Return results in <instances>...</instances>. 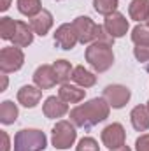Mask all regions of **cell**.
I'll use <instances>...</instances> for the list:
<instances>
[{"instance_id":"cell-25","label":"cell","mask_w":149,"mask_h":151,"mask_svg":"<svg viewBox=\"0 0 149 151\" xmlns=\"http://www.w3.org/2000/svg\"><path fill=\"white\" fill-rule=\"evenodd\" d=\"M132 40L135 46H149V27L146 25H137L132 30Z\"/></svg>"},{"instance_id":"cell-28","label":"cell","mask_w":149,"mask_h":151,"mask_svg":"<svg viewBox=\"0 0 149 151\" xmlns=\"http://www.w3.org/2000/svg\"><path fill=\"white\" fill-rule=\"evenodd\" d=\"M135 150L137 151H149V134H142L135 141Z\"/></svg>"},{"instance_id":"cell-20","label":"cell","mask_w":149,"mask_h":151,"mask_svg":"<svg viewBox=\"0 0 149 151\" xmlns=\"http://www.w3.org/2000/svg\"><path fill=\"white\" fill-rule=\"evenodd\" d=\"M18 106L12 100H4L0 104V121L4 125H12L18 119Z\"/></svg>"},{"instance_id":"cell-14","label":"cell","mask_w":149,"mask_h":151,"mask_svg":"<svg viewBox=\"0 0 149 151\" xmlns=\"http://www.w3.org/2000/svg\"><path fill=\"white\" fill-rule=\"evenodd\" d=\"M30 27H32L34 34L44 37V35L51 30V27H53V14H51L47 9H42L37 16L30 18Z\"/></svg>"},{"instance_id":"cell-30","label":"cell","mask_w":149,"mask_h":151,"mask_svg":"<svg viewBox=\"0 0 149 151\" xmlns=\"http://www.w3.org/2000/svg\"><path fill=\"white\" fill-rule=\"evenodd\" d=\"M9 5H11V0H0V11L2 12H5L9 9Z\"/></svg>"},{"instance_id":"cell-21","label":"cell","mask_w":149,"mask_h":151,"mask_svg":"<svg viewBox=\"0 0 149 151\" xmlns=\"http://www.w3.org/2000/svg\"><path fill=\"white\" fill-rule=\"evenodd\" d=\"M16 5H18V11L23 16H28V18L37 16L42 11V2L40 0H18Z\"/></svg>"},{"instance_id":"cell-32","label":"cell","mask_w":149,"mask_h":151,"mask_svg":"<svg viewBox=\"0 0 149 151\" xmlns=\"http://www.w3.org/2000/svg\"><path fill=\"white\" fill-rule=\"evenodd\" d=\"M111 151H132V150H130L128 146H125V144H123V146H119V148H116V150H111Z\"/></svg>"},{"instance_id":"cell-13","label":"cell","mask_w":149,"mask_h":151,"mask_svg":"<svg viewBox=\"0 0 149 151\" xmlns=\"http://www.w3.org/2000/svg\"><path fill=\"white\" fill-rule=\"evenodd\" d=\"M42 113L49 119H56L69 113V104L63 102L60 97H47L42 106Z\"/></svg>"},{"instance_id":"cell-29","label":"cell","mask_w":149,"mask_h":151,"mask_svg":"<svg viewBox=\"0 0 149 151\" xmlns=\"http://www.w3.org/2000/svg\"><path fill=\"white\" fill-rule=\"evenodd\" d=\"M0 137H2V148H0V151H11V141H9L7 132L0 130Z\"/></svg>"},{"instance_id":"cell-5","label":"cell","mask_w":149,"mask_h":151,"mask_svg":"<svg viewBox=\"0 0 149 151\" xmlns=\"http://www.w3.org/2000/svg\"><path fill=\"white\" fill-rule=\"evenodd\" d=\"M75 137H77V132L72 121L62 119L51 130V142L56 150H69L75 142Z\"/></svg>"},{"instance_id":"cell-2","label":"cell","mask_w":149,"mask_h":151,"mask_svg":"<svg viewBox=\"0 0 149 151\" xmlns=\"http://www.w3.org/2000/svg\"><path fill=\"white\" fill-rule=\"evenodd\" d=\"M112 42L114 40H97L86 47L84 58L95 72H105L112 67L114 63Z\"/></svg>"},{"instance_id":"cell-4","label":"cell","mask_w":149,"mask_h":151,"mask_svg":"<svg viewBox=\"0 0 149 151\" xmlns=\"http://www.w3.org/2000/svg\"><path fill=\"white\" fill-rule=\"evenodd\" d=\"M46 146V134L37 128H23L14 135V151H44Z\"/></svg>"},{"instance_id":"cell-11","label":"cell","mask_w":149,"mask_h":151,"mask_svg":"<svg viewBox=\"0 0 149 151\" xmlns=\"http://www.w3.org/2000/svg\"><path fill=\"white\" fill-rule=\"evenodd\" d=\"M34 83H35V86H39L40 90L53 88L58 83L54 67L53 65H40V67H37L35 72H34Z\"/></svg>"},{"instance_id":"cell-6","label":"cell","mask_w":149,"mask_h":151,"mask_svg":"<svg viewBox=\"0 0 149 151\" xmlns=\"http://www.w3.org/2000/svg\"><path fill=\"white\" fill-rule=\"evenodd\" d=\"M25 63V55L21 47L18 46H5L0 49V70L2 74L16 72L23 67Z\"/></svg>"},{"instance_id":"cell-17","label":"cell","mask_w":149,"mask_h":151,"mask_svg":"<svg viewBox=\"0 0 149 151\" xmlns=\"http://www.w3.org/2000/svg\"><path fill=\"white\" fill-rule=\"evenodd\" d=\"M84 95H86V90H82L81 86L69 84V83L62 84L60 90H58V97L63 102H67V104H77V102H81L84 99Z\"/></svg>"},{"instance_id":"cell-16","label":"cell","mask_w":149,"mask_h":151,"mask_svg":"<svg viewBox=\"0 0 149 151\" xmlns=\"http://www.w3.org/2000/svg\"><path fill=\"white\" fill-rule=\"evenodd\" d=\"M132 127L137 132H146L149 128V109L148 106H135L130 113Z\"/></svg>"},{"instance_id":"cell-24","label":"cell","mask_w":149,"mask_h":151,"mask_svg":"<svg viewBox=\"0 0 149 151\" xmlns=\"http://www.w3.org/2000/svg\"><path fill=\"white\" fill-rule=\"evenodd\" d=\"M16 32V21L9 16H4L0 19V37L4 40H12Z\"/></svg>"},{"instance_id":"cell-35","label":"cell","mask_w":149,"mask_h":151,"mask_svg":"<svg viewBox=\"0 0 149 151\" xmlns=\"http://www.w3.org/2000/svg\"><path fill=\"white\" fill-rule=\"evenodd\" d=\"M56 2H62V0H56Z\"/></svg>"},{"instance_id":"cell-12","label":"cell","mask_w":149,"mask_h":151,"mask_svg":"<svg viewBox=\"0 0 149 151\" xmlns=\"http://www.w3.org/2000/svg\"><path fill=\"white\" fill-rule=\"evenodd\" d=\"M42 99V90L39 86H32V84H25L18 90V102L23 107H35Z\"/></svg>"},{"instance_id":"cell-18","label":"cell","mask_w":149,"mask_h":151,"mask_svg":"<svg viewBox=\"0 0 149 151\" xmlns=\"http://www.w3.org/2000/svg\"><path fill=\"white\" fill-rule=\"evenodd\" d=\"M128 14L133 21H148L149 19V0H132L128 5Z\"/></svg>"},{"instance_id":"cell-23","label":"cell","mask_w":149,"mask_h":151,"mask_svg":"<svg viewBox=\"0 0 149 151\" xmlns=\"http://www.w3.org/2000/svg\"><path fill=\"white\" fill-rule=\"evenodd\" d=\"M119 5V0H93V7L102 16H111L116 12Z\"/></svg>"},{"instance_id":"cell-26","label":"cell","mask_w":149,"mask_h":151,"mask_svg":"<svg viewBox=\"0 0 149 151\" xmlns=\"http://www.w3.org/2000/svg\"><path fill=\"white\" fill-rule=\"evenodd\" d=\"M75 151H100V148L93 137H82L79 144L75 146Z\"/></svg>"},{"instance_id":"cell-31","label":"cell","mask_w":149,"mask_h":151,"mask_svg":"<svg viewBox=\"0 0 149 151\" xmlns=\"http://www.w3.org/2000/svg\"><path fill=\"white\" fill-rule=\"evenodd\" d=\"M0 77H2V86H0V91H5V90H7V76L2 74Z\"/></svg>"},{"instance_id":"cell-7","label":"cell","mask_w":149,"mask_h":151,"mask_svg":"<svg viewBox=\"0 0 149 151\" xmlns=\"http://www.w3.org/2000/svg\"><path fill=\"white\" fill-rule=\"evenodd\" d=\"M130 97H132L130 90L126 86H123V84H109L104 90V99L109 102V106H111L112 109L125 107L128 104Z\"/></svg>"},{"instance_id":"cell-15","label":"cell","mask_w":149,"mask_h":151,"mask_svg":"<svg viewBox=\"0 0 149 151\" xmlns=\"http://www.w3.org/2000/svg\"><path fill=\"white\" fill-rule=\"evenodd\" d=\"M34 42V30L30 27V23L25 21H16V32L12 37V44L18 47H27Z\"/></svg>"},{"instance_id":"cell-10","label":"cell","mask_w":149,"mask_h":151,"mask_svg":"<svg viewBox=\"0 0 149 151\" xmlns=\"http://www.w3.org/2000/svg\"><path fill=\"white\" fill-rule=\"evenodd\" d=\"M104 28H105V32H107L112 39H119V37H123V35H126L130 25H128V19H126L121 12L116 11L111 16H105Z\"/></svg>"},{"instance_id":"cell-1","label":"cell","mask_w":149,"mask_h":151,"mask_svg":"<svg viewBox=\"0 0 149 151\" xmlns=\"http://www.w3.org/2000/svg\"><path fill=\"white\" fill-rule=\"evenodd\" d=\"M111 113V106L104 97L91 99L81 106H75L70 111V121L75 127L81 128H91L102 121H105Z\"/></svg>"},{"instance_id":"cell-22","label":"cell","mask_w":149,"mask_h":151,"mask_svg":"<svg viewBox=\"0 0 149 151\" xmlns=\"http://www.w3.org/2000/svg\"><path fill=\"white\" fill-rule=\"evenodd\" d=\"M53 67H54V72H56V77H58V83L60 84H65L72 77L74 69H72L70 62H67V60H56L53 63Z\"/></svg>"},{"instance_id":"cell-34","label":"cell","mask_w":149,"mask_h":151,"mask_svg":"<svg viewBox=\"0 0 149 151\" xmlns=\"http://www.w3.org/2000/svg\"><path fill=\"white\" fill-rule=\"evenodd\" d=\"M148 109H149V100H148Z\"/></svg>"},{"instance_id":"cell-8","label":"cell","mask_w":149,"mask_h":151,"mask_svg":"<svg viewBox=\"0 0 149 151\" xmlns=\"http://www.w3.org/2000/svg\"><path fill=\"white\" fill-rule=\"evenodd\" d=\"M102 142L104 146H107L109 150H116L119 146L125 144V139H126V132L123 128L121 123H111L107 125L104 130H102Z\"/></svg>"},{"instance_id":"cell-9","label":"cell","mask_w":149,"mask_h":151,"mask_svg":"<svg viewBox=\"0 0 149 151\" xmlns=\"http://www.w3.org/2000/svg\"><path fill=\"white\" fill-rule=\"evenodd\" d=\"M77 42H79V39H77V34H75V28L72 23H63V25H60L56 28V32H54V44L60 49H65V51L74 49Z\"/></svg>"},{"instance_id":"cell-3","label":"cell","mask_w":149,"mask_h":151,"mask_svg":"<svg viewBox=\"0 0 149 151\" xmlns=\"http://www.w3.org/2000/svg\"><path fill=\"white\" fill-rule=\"evenodd\" d=\"M75 28V34L81 44H93L97 40H114V39L105 32L104 27L97 25L91 18L88 16H77L72 21Z\"/></svg>"},{"instance_id":"cell-19","label":"cell","mask_w":149,"mask_h":151,"mask_svg":"<svg viewBox=\"0 0 149 151\" xmlns=\"http://www.w3.org/2000/svg\"><path fill=\"white\" fill-rule=\"evenodd\" d=\"M72 81L81 88H91L97 83V76L91 70L84 69L82 65H77V67H74V72H72Z\"/></svg>"},{"instance_id":"cell-27","label":"cell","mask_w":149,"mask_h":151,"mask_svg":"<svg viewBox=\"0 0 149 151\" xmlns=\"http://www.w3.org/2000/svg\"><path fill=\"white\" fill-rule=\"evenodd\" d=\"M133 56L139 62H149V46H135L133 47Z\"/></svg>"},{"instance_id":"cell-33","label":"cell","mask_w":149,"mask_h":151,"mask_svg":"<svg viewBox=\"0 0 149 151\" xmlns=\"http://www.w3.org/2000/svg\"><path fill=\"white\" fill-rule=\"evenodd\" d=\"M146 23H148V27H149V19H148V21H146Z\"/></svg>"}]
</instances>
